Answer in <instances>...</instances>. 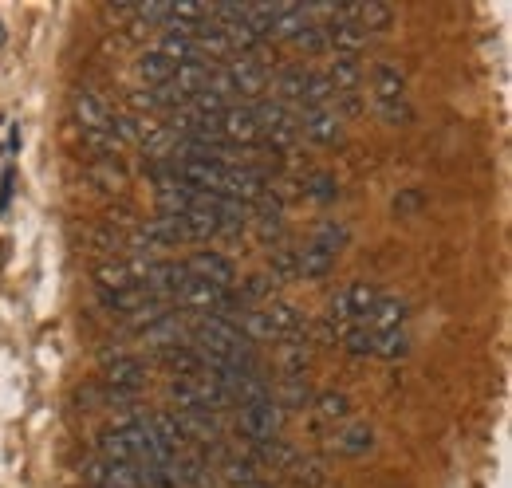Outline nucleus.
I'll list each match as a JSON object with an SVG mask.
<instances>
[{
    "mask_svg": "<svg viewBox=\"0 0 512 488\" xmlns=\"http://www.w3.org/2000/svg\"><path fill=\"white\" fill-rule=\"evenodd\" d=\"M375 103H406V79L394 63L375 67Z\"/></svg>",
    "mask_w": 512,
    "mask_h": 488,
    "instance_id": "17",
    "label": "nucleus"
},
{
    "mask_svg": "<svg viewBox=\"0 0 512 488\" xmlns=\"http://www.w3.org/2000/svg\"><path fill=\"white\" fill-rule=\"evenodd\" d=\"M312 24L308 4H276L272 8V24H268V40H292Z\"/></svg>",
    "mask_w": 512,
    "mask_h": 488,
    "instance_id": "10",
    "label": "nucleus"
},
{
    "mask_svg": "<svg viewBox=\"0 0 512 488\" xmlns=\"http://www.w3.org/2000/svg\"><path fill=\"white\" fill-rule=\"evenodd\" d=\"M371 445H375V433L367 426H351L343 429V433H335V453H343V457H359Z\"/></svg>",
    "mask_w": 512,
    "mask_h": 488,
    "instance_id": "22",
    "label": "nucleus"
},
{
    "mask_svg": "<svg viewBox=\"0 0 512 488\" xmlns=\"http://www.w3.org/2000/svg\"><path fill=\"white\" fill-rule=\"evenodd\" d=\"M402 323H406V304H402L398 296H386V292L375 300V307L363 315V327L375 331V335H379V331H402Z\"/></svg>",
    "mask_w": 512,
    "mask_h": 488,
    "instance_id": "12",
    "label": "nucleus"
},
{
    "mask_svg": "<svg viewBox=\"0 0 512 488\" xmlns=\"http://www.w3.org/2000/svg\"><path fill=\"white\" fill-rule=\"evenodd\" d=\"M260 319H264V327H268V339H308V315L300 311V307L284 304V300H272V304L260 307Z\"/></svg>",
    "mask_w": 512,
    "mask_h": 488,
    "instance_id": "4",
    "label": "nucleus"
},
{
    "mask_svg": "<svg viewBox=\"0 0 512 488\" xmlns=\"http://www.w3.org/2000/svg\"><path fill=\"white\" fill-rule=\"evenodd\" d=\"M186 272H190V280L225 288V292L237 284V268H233V260L221 256V252H193L190 260H186Z\"/></svg>",
    "mask_w": 512,
    "mask_h": 488,
    "instance_id": "9",
    "label": "nucleus"
},
{
    "mask_svg": "<svg viewBox=\"0 0 512 488\" xmlns=\"http://www.w3.org/2000/svg\"><path fill=\"white\" fill-rule=\"evenodd\" d=\"M339 347H347L351 355H371L375 351V331H367L363 323H343L339 327Z\"/></svg>",
    "mask_w": 512,
    "mask_h": 488,
    "instance_id": "23",
    "label": "nucleus"
},
{
    "mask_svg": "<svg viewBox=\"0 0 512 488\" xmlns=\"http://www.w3.org/2000/svg\"><path fill=\"white\" fill-rule=\"evenodd\" d=\"M217 134L237 150V146H256L260 142V126L253 119V107L249 103H233L217 115Z\"/></svg>",
    "mask_w": 512,
    "mask_h": 488,
    "instance_id": "7",
    "label": "nucleus"
},
{
    "mask_svg": "<svg viewBox=\"0 0 512 488\" xmlns=\"http://www.w3.org/2000/svg\"><path fill=\"white\" fill-rule=\"evenodd\" d=\"M158 296L142 292V288H99V304L115 315H138L142 307H150Z\"/></svg>",
    "mask_w": 512,
    "mask_h": 488,
    "instance_id": "14",
    "label": "nucleus"
},
{
    "mask_svg": "<svg viewBox=\"0 0 512 488\" xmlns=\"http://www.w3.org/2000/svg\"><path fill=\"white\" fill-rule=\"evenodd\" d=\"M268 276H272L276 284L300 280V264H296V248H292V244H280V248H272V256H268Z\"/></svg>",
    "mask_w": 512,
    "mask_h": 488,
    "instance_id": "20",
    "label": "nucleus"
},
{
    "mask_svg": "<svg viewBox=\"0 0 512 488\" xmlns=\"http://www.w3.org/2000/svg\"><path fill=\"white\" fill-rule=\"evenodd\" d=\"M288 473L296 477V485H304V488H320L323 485V465L316 461V457H296Z\"/></svg>",
    "mask_w": 512,
    "mask_h": 488,
    "instance_id": "26",
    "label": "nucleus"
},
{
    "mask_svg": "<svg viewBox=\"0 0 512 488\" xmlns=\"http://www.w3.org/2000/svg\"><path fill=\"white\" fill-rule=\"evenodd\" d=\"M71 111H75V119H79L83 130H111L115 126V111L95 91H79L75 103H71Z\"/></svg>",
    "mask_w": 512,
    "mask_h": 488,
    "instance_id": "11",
    "label": "nucleus"
},
{
    "mask_svg": "<svg viewBox=\"0 0 512 488\" xmlns=\"http://www.w3.org/2000/svg\"><path fill=\"white\" fill-rule=\"evenodd\" d=\"M323 75H327V83L335 87V95L359 91V83H363V63H359V56H331V67H327Z\"/></svg>",
    "mask_w": 512,
    "mask_h": 488,
    "instance_id": "15",
    "label": "nucleus"
},
{
    "mask_svg": "<svg viewBox=\"0 0 512 488\" xmlns=\"http://www.w3.org/2000/svg\"><path fill=\"white\" fill-rule=\"evenodd\" d=\"M134 67H138V75L146 79V87H162V83H170V79H174V71H178V63H170L158 48H146Z\"/></svg>",
    "mask_w": 512,
    "mask_h": 488,
    "instance_id": "18",
    "label": "nucleus"
},
{
    "mask_svg": "<svg viewBox=\"0 0 512 488\" xmlns=\"http://www.w3.org/2000/svg\"><path fill=\"white\" fill-rule=\"evenodd\" d=\"M0 44H4V24H0Z\"/></svg>",
    "mask_w": 512,
    "mask_h": 488,
    "instance_id": "30",
    "label": "nucleus"
},
{
    "mask_svg": "<svg viewBox=\"0 0 512 488\" xmlns=\"http://www.w3.org/2000/svg\"><path fill=\"white\" fill-rule=\"evenodd\" d=\"M83 481L91 488H142V465L95 457V461L83 465Z\"/></svg>",
    "mask_w": 512,
    "mask_h": 488,
    "instance_id": "5",
    "label": "nucleus"
},
{
    "mask_svg": "<svg viewBox=\"0 0 512 488\" xmlns=\"http://www.w3.org/2000/svg\"><path fill=\"white\" fill-rule=\"evenodd\" d=\"M296 44H300L304 52H327V28H323V24H308V28L296 36Z\"/></svg>",
    "mask_w": 512,
    "mask_h": 488,
    "instance_id": "28",
    "label": "nucleus"
},
{
    "mask_svg": "<svg viewBox=\"0 0 512 488\" xmlns=\"http://www.w3.org/2000/svg\"><path fill=\"white\" fill-rule=\"evenodd\" d=\"M300 185H304V189H308V197H316V201H331V197L339 193L335 178H327V174H308Z\"/></svg>",
    "mask_w": 512,
    "mask_h": 488,
    "instance_id": "27",
    "label": "nucleus"
},
{
    "mask_svg": "<svg viewBox=\"0 0 512 488\" xmlns=\"http://www.w3.org/2000/svg\"><path fill=\"white\" fill-rule=\"evenodd\" d=\"M170 398L178 402V410H193V414H225V410H237L229 390L213 378V374H186V378H174L170 382Z\"/></svg>",
    "mask_w": 512,
    "mask_h": 488,
    "instance_id": "1",
    "label": "nucleus"
},
{
    "mask_svg": "<svg viewBox=\"0 0 512 488\" xmlns=\"http://www.w3.org/2000/svg\"><path fill=\"white\" fill-rule=\"evenodd\" d=\"M241 488H276V485H268V481H253V485H241Z\"/></svg>",
    "mask_w": 512,
    "mask_h": 488,
    "instance_id": "29",
    "label": "nucleus"
},
{
    "mask_svg": "<svg viewBox=\"0 0 512 488\" xmlns=\"http://www.w3.org/2000/svg\"><path fill=\"white\" fill-rule=\"evenodd\" d=\"M383 292L375 288V284H367V280H355V284H347V288H339L335 296H331V304H327V319L331 323H363V315L375 307Z\"/></svg>",
    "mask_w": 512,
    "mask_h": 488,
    "instance_id": "3",
    "label": "nucleus"
},
{
    "mask_svg": "<svg viewBox=\"0 0 512 488\" xmlns=\"http://www.w3.org/2000/svg\"><path fill=\"white\" fill-rule=\"evenodd\" d=\"M272 398H276V406L288 414V410L308 406V402H312V390H308V382H304V378H284L280 386H272Z\"/></svg>",
    "mask_w": 512,
    "mask_h": 488,
    "instance_id": "19",
    "label": "nucleus"
},
{
    "mask_svg": "<svg viewBox=\"0 0 512 488\" xmlns=\"http://www.w3.org/2000/svg\"><path fill=\"white\" fill-rule=\"evenodd\" d=\"M371 355L390 359V363H394V359H406V355H410V339H406V331H379Z\"/></svg>",
    "mask_w": 512,
    "mask_h": 488,
    "instance_id": "24",
    "label": "nucleus"
},
{
    "mask_svg": "<svg viewBox=\"0 0 512 488\" xmlns=\"http://www.w3.org/2000/svg\"><path fill=\"white\" fill-rule=\"evenodd\" d=\"M296 264H300V276L304 280H323L335 268V252H327V248L308 241L304 248H296Z\"/></svg>",
    "mask_w": 512,
    "mask_h": 488,
    "instance_id": "16",
    "label": "nucleus"
},
{
    "mask_svg": "<svg viewBox=\"0 0 512 488\" xmlns=\"http://www.w3.org/2000/svg\"><path fill=\"white\" fill-rule=\"evenodd\" d=\"M347 241H351V233H347L343 221H323V225H316V233H312V244H320L327 252H339Z\"/></svg>",
    "mask_w": 512,
    "mask_h": 488,
    "instance_id": "25",
    "label": "nucleus"
},
{
    "mask_svg": "<svg viewBox=\"0 0 512 488\" xmlns=\"http://www.w3.org/2000/svg\"><path fill=\"white\" fill-rule=\"evenodd\" d=\"M237 433L256 445V441H276L284 433V422L288 414L276 406V398H260V402H249V406H237Z\"/></svg>",
    "mask_w": 512,
    "mask_h": 488,
    "instance_id": "2",
    "label": "nucleus"
},
{
    "mask_svg": "<svg viewBox=\"0 0 512 488\" xmlns=\"http://www.w3.org/2000/svg\"><path fill=\"white\" fill-rule=\"evenodd\" d=\"M296 126L308 142L316 146H339L343 142V119L327 107H308V111H296Z\"/></svg>",
    "mask_w": 512,
    "mask_h": 488,
    "instance_id": "8",
    "label": "nucleus"
},
{
    "mask_svg": "<svg viewBox=\"0 0 512 488\" xmlns=\"http://www.w3.org/2000/svg\"><path fill=\"white\" fill-rule=\"evenodd\" d=\"M103 382L111 386V398H127L146 382V366L138 355H103Z\"/></svg>",
    "mask_w": 512,
    "mask_h": 488,
    "instance_id": "6",
    "label": "nucleus"
},
{
    "mask_svg": "<svg viewBox=\"0 0 512 488\" xmlns=\"http://www.w3.org/2000/svg\"><path fill=\"white\" fill-rule=\"evenodd\" d=\"M343 20H347V24H355V28H363L367 36H375V32H383L386 24H390V8L379 4V0L343 4Z\"/></svg>",
    "mask_w": 512,
    "mask_h": 488,
    "instance_id": "13",
    "label": "nucleus"
},
{
    "mask_svg": "<svg viewBox=\"0 0 512 488\" xmlns=\"http://www.w3.org/2000/svg\"><path fill=\"white\" fill-rule=\"evenodd\" d=\"M312 406H316V414H320L323 422H347L351 418V398L347 394H335V390L316 394Z\"/></svg>",
    "mask_w": 512,
    "mask_h": 488,
    "instance_id": "21",
    "label": "nucleus"
}]
</instances>
